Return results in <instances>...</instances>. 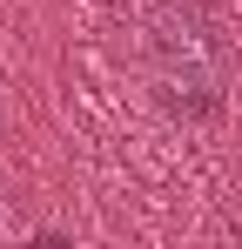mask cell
I'll return each mask as SVG.
<instances>
[{
    "label": "cell",
    "mask_w": 242,
    "mask_h": 249,
    "mask_svg": "<svg viewBox=\"0 0 242 249\" xmlns=\"http://www.w3.org/2000/svg\"><path fill=\"white\" fill-rule=\"evenodd\" d=\"M141 61H148V81H155L161 108H175L189 122L222 115L229 74H236V47H229V27H222L215 7L161 0L141 20Z\"/></svg>",
    "instance_id": "6da1fadb"
}]
</instances>
